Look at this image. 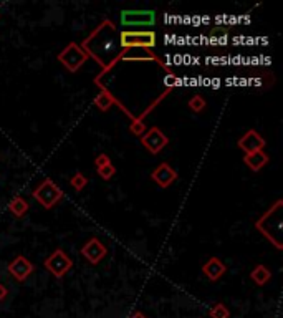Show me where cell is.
I'll return each mask as SVG.
<instances>
[{
    "mask_svg": "<svg viewBox=\"0 0 283 318\" xmlns=\"http://www.w3.org/2000/svg\"><path fill=\"white\" fill-rule=\"evenodd\" d=\"M98 173H100V176H101L103 179H106V181H108V179H111L113 176L116 174V167L113 166L111 162H110V164H106V166H103V167H100V169H98Z\"/></svg>",
    "mask_w": 283,
    "mask_h": 318,
    "instance_id": "19",
    "label": "cell"
},
{
    "mask_svg": "<svg viewBox=\"0 0 283 318\" xmlns=\"http://www.w3.org/2000/svg\"><path fill=\"white\" fill-rule=\"evenodd\" d=\"M119 60L136 61V60H158V58L147 48H124V52L119 55Z\"/></svg>",
    "mask_w": 283,
    "mask_h": 318,
    "instance_id": "12",
    "label": "cell"
},
{
    "mask_svg": "<svg viewBox=\"0 0 283 318\" xmlns=\"http://www.w3.org/2000/svg\"><path fill=\"white\" fill-rule=\"evenodd\" d=\"M9 272L15 277L17 280L24 282L28 275H30L33 272V264L28 260L27 257L24 256H18L12 260V262L9 264Z\"/></svg>",
    "mask_w": 283,
    "mask_h": 318,
    "instance_id": "10",
    "label": "cell"
},
{
    "mask_svg": "<svg viewBox=\"0 0 283 318\" xmlns=\"http://www.w3.org/2000/svg\"><path fill=\"white\" fill-rule=\"evenodd\" d=\"M115 98H113L111 93H108V91H101V93H98V96L95 98V104H96V108H100L101 111H106V110H110L113 104H115Z\"/></svg>",
    "mask_w": 283,
    "mask_h": 318,
    "instance_id": "16",
    "label": "cell"
},
{
    "mask_svg": "<svg viewBox=\"0 0 283 318\" xmlns=\"http://www.w3.org/2000/svg\"><path fill=\"white\" fill-rule=\"evenodd\" d=\"M88 60V52L81 48L78 44H70L67 48L58 55V61L65 65L68 72H78L80 67Z\"/></svg>",
    "mask_w": 283,
    "mask_h": 318,
    "instance_id": "4",
    "label": "cell"
},
{
    "mask_svg": "<svg viewBox=\"0 0 283 318\" xmlns=\"http://www.w3.org/2000/svg\"><path fill=\"white\" fill-rule=\"evenodd\" d=\"M5 296H7V288L2 284H0V300L5 299Z\"/></svg>",
    "mask_w": 283,
    "mask_h": 318,
    "instance_id": "22",
    "label": "cell"
},
{
    "mask_svg": "<svg viewBox=\"0 0 283 318\" xmlns=\"http://www.w3.org/2000/svg\"><path fill=\"white\" fill-rule=\"evenodd\" d=\"M124 32H143L144 28H151L156 24L154 10H123L119 17Z\"/></svg>",
    "mask_w": 283,
    "mask_h": 318,
    "instance_id": "1",
    "label": "cell"
},
{
    "mask_svg": "<svg viewBox=\"0 0 283 318\" xmlns=\"http://www.w3.org/2000/svg\"><path fill=\"white\" fill-rule=\"evenodd\" d=\"M70 184L73 186V189L75 190H81V189H84L86 187V184H88V178H84V176L81 174V173H76L72 179H70Z\"/></svg>",
    "mask_w": 283,
    "mask_h": 318,
    "instance_id": "17",
    "label": "cell"
},
{
    "mask_svg": "<svg viewBox=\"0 0 283 318\" xmlns=\"http://www.w3.org/2000/svg\"><path fill=\"white\" fill-rule=\"evenodd\" d=\"M134 318H143V315H136V316H134Z\"/></svg>",
    "mask_w": 283,
    "mask_h": 318,
    "instance_id": "23",
    "label": "cell"
},
{
    "mask_svg": "<svg viewBox=\"0 0 283 318\" xmlns=\"http://www.w3.org/2000/svg\"><path fill=\"white\" fill-rule=\"evenodd\" d=\"M244 162L252 169L253 173H258L262 167L267 166L268 156H267L264 151H257V153H252V154H245V156H244Z\"/></svg>",
    "mask_w": 283,
    "mask_h": 318,
    "instance_id": "13",
    "label": "cell"
},
{
    "mask_svg": "<svg viewBox=\"0 0 283 318\" xmlns=\"http://www.w3.org/2000/svg\"><path fill=\"white\" fill-rule=\"evenodd\" d=\"M141 143H143V146L151 154H158L169 144V138L159 128L153 126L151 130H147L143 134V138H141Z\"/></svg>",
    "mask_w": 283,
    "mask_h": 318,
    "instance_id": "6",
    "label": "cell"
},
{
    "mask_svg": "<svg viewBox=\"0 0 283 318\" xmlns=\"http://www.w3.org/2000/svg\"><path fill=\"white\" fill-rule=\"evenodd\" d=\"M151 178L159 187L166 189V187L171 186L176 179H178V173H176L174 169L171 167V164H167V162H161V164L153 171Z\"/></svg>",
    "mask_w": 283,
    "mask_h": 318,
    "instance_id": "9",
    "label": "cell"
},
{
    "mask_svg": "<svg viewBox=\"0 0 283 318\" xmlns=\"http://www.w3.org/2000/svg\"><path fill=\"white\" fill-rule=\"evenodd\" d=\"M250 277H252L253 282H255V284L264 285V284H267L268 280H270L272 273H270V270H268V268H267L265 265H257V267L252 270V275H250Z\"/></svg>",
    "mask_w": 283,
    "mask_h": 318,
    "instance_id": "15",
    "label": "cell"
},
{
    "mask_svg": "<svg viewBox=\"0 0 283 318\" xmlns=\"http://www.w3.org/2000/svg\"><path fill=\"white\" fill-rule=\"evenodd\" d=\"M9 210L15 217H24L28 210V202L24 199V197H13V199L9 202Z\"/></svg>",
    "mask_w": 283,
    "mask_h": 318,
    "instance_id": "14",
    "label": "cell"
},
{
    "mask_svg": "<svg viewBox=\"0 0 283 318\" xmlns=\"http://www.w3.org/2000/svg\"><path fill=\"white\" fill-rule=\"evenodd\" d=\"M119 41L124 48H151L156 45V33L153 30L143 32H121L119 33Z\"/></svg>",
    "mask_w": 283,
    "mask_h": 318,
    "instance_id": "3",
    "label": "cell"
},
{
    "mask_svg": "<svg viewBox=\"0 0 283 318\" xmlns=\"http://www.w3.org/2000/svg\"><path fill=\"white\" fill-rule=\"evenodd\" d=\"M108 249L101 244V240H98L96 237H91L86 244L81 247V256L88 260L91 265H98L101 260L106 257Z\"/></svg>",
    "mask_w": 283,
    "mask_h": 318,
    "instance_id": "7",
    "label": "cell"
},
{
    "mask_svg": "<svg viewBox=\"0 0 283 318\" xmlns=\"http://www.w3.org/2000/svg\"><path fill=\"white\" fill-rule=\"evenodd\" d=\"M61 197L63 190L52 179H45L43 182H40L38 187L33 190V199H37V202L45 209H52L56 202L61 201Z\"/></svg>",
    "mask_w": 283,
    "mask_h": 318,
    "instance_id": "2",
    "label": "cell"
},
{
    "mask_svg": "<svg viewBox=\"0 0 283 318\" xmlns=\"http://www.w3.org/2000/svg\"><path fill=\"white\" fill-rule=\"evenodd\" d=\"M43 265L55 275V277L61 279L63 275H65L70 270V268L73 267V262H72V259H70L61 249H56L50 257L45 259Z\"/></svg>",
    "mask_w": 283,
    "mask_h": 318,
    "instance_id": "5",
    "label": "cell"
},
{
    "mask_svg": "<svg viewBox=\"0 0 283 318\" xmlns=\"http://www.w3.org/2000/svg\"><path fill=\"white\" fill-rule=\"evenodd\" d=\"M202 270H204V273L207 275V279L209 280H219L222 277V275L225 273V265H224V262L221 259H217V257H210L206 264H204V267H202Z\"/></svg>",
    "mask_w": 283,
    "mask_h": 318,
    "instance_id": "11",
    "label": "cell"
},
{
    "mask_svg": "<svg viewBox=\"0 0 283 318\" xmlns=\"http://www.w3.org/2000/svg\"><path fill=\"white\" fill-rule=\"evenodd\" d=\"M237 144H238L240 150L245 151V154H252V153H257V151H264L265 139L262 138V134L257 133L255 130H250L238 139Z\"/></svg>",
    "mask_w": 283,
    "mask_h": 318,
    "instance_id": "8",
    "label": "cell"
},
{
    "mask_svg": "<svg viewBox=\"0 0 283 318\" xmlns=\"http://www.w3.org/2000/svg\"><path fill=\"white\" fill-rule=\"evenodd\" d=\"M225 33H227V30H225V28H214V30H212V37H222V35H225Z\"/></svg>",
    "mask_w": 283,
    "mask_h": 318,
    "instance_id": "21",
    "label": "cell"
},
{
    "mask_svg": "<svg viewBox=\"0 0 283 318\" xmlns=\"http://www.w3.org/2000/svg\"><path fill=\"white\" fill-rule=\"evenodd\" d=\"M189 108L195 113H201L204 108H206V100H204L201 95H195L189 100Z\"/></svg>",
    "mask_w": 283,
    "mask_h": 318,
    "instance_id": "18",
    "label": "cell"
},
{
    "mask_svg": "<svg viewBox=\"0 0 283 318\" xmlns=\"http://www.w3.org/2000/svg\"><path fill=\"white\" fill-rule=\"evenodd\" d=\"M110 158L108 156H106V154L104 153H101V154H98V156H96V159H95V166L98 167V169H100V167H103V166H106V164H110Z\"/></svg>",
    "mask_w": 283,
    "mask_h": 318,
    "instance_id": "20",
    "label": "cell"
}]
</instances>
